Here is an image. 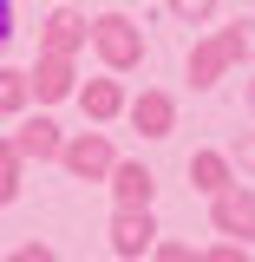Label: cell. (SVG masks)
Returning <instances> with one entry per match:
<instances>
[{"label": "cell", "instance_id": "1", "mask_svg": "<svg viewBox=\"0 0 255 262\" xmlns=\"http://www.w3.org/2000/svg\"><path fill=\"white\" fill-rule=\"evenodd\" d=\"M85 46H92L98 66H105V72H118V79H125V72H137V66H144V53H151V46H144V27H137L131 13H98Z\"/></svg>", "mask_w": 255, "mask_h": 262}, {"label": "cell", "instance_id": "2", "mask_svg": "<svg viewBox=\"0 0 255 262\" xmlns=\"http://www.w3.org/2000/svg\"><path fill=\"white\" fill-rule=\"evenodd\" d=\"M72 177V184H105V170L118 164V151H111V138H105V125H85V131H65L59 158H53Z\"/></svg>", "mask_w": 255, "mask_h": 262}, {"label": "cell", "instance_id": "3", "mask_svg": "<svg viewBox=\"0 0 255 262\" xmlns=\"http://www.w3.org/2000/svg\"><path fill=\"white\" fill-rule=\"evenodd\" d=\"M210 223H216V236H229V243H242V249H255V190L236 177V184H223V190L210 196Z\"/></svg>", "mask_w": 255, "mask_h": 262}, {"label": "cell", "instance_id": "4", "mask_svg": "<svg viewBox=\"0 0 255 262\" xmlns=\"http://www.w3.org/2000/svg\"><path fill=\"white\" fill-rule=\"evenodd\" d=\"M236 66H242V59H236V46H229V33L216 27V33H203V39L190 46V59H183V79H190L196 92H210V85H223V79L236 72Z\"/></svg>", "mask_w": 255, "mask_h": 262}, {"label": "cell", "instance_id": "5", "mask_svg": "<svg viewBox=\"0 0 255 262\" xmlns=\"http://www.w3.org/2000/svg\"><path fill=\"white\" fill-rule=\"evenodd\" d=\"M85 39H92V13L72 7V0H59V7L39 20V53H65V59H79Z\"/></svg>", "mask_w": 255, "mask_h": 262}, {"label": "cell", "instance_id": "6", "mask_svg": "<svg viewBox=\"0 0 255 262\" xmlns=\"http://www.w3.org/2000/svg\"><path fill=\"white\" fill-rule=\"evenodd\" d=\"M27 92H33V105H65V98L79 92V59L39 53V59L27 66Z\"/></svg>", "mask_w": 255, "mask_h": 262}, {"label": "cell", "instance_id": "7", "mask_svg": "<svg viewBox=\"0 0 255 262\" xmlns=\"http://www.w3.org/2000/svg\"><path fill=\"white\" fill-rule=\"evenodd\" d=\"M7 138H13V151H20L27 164H53V158H59V144H65L59 118H46V112H20Z\"/></svg>", "mask_w": 255, "mask_h": 262}, {"label": "cell", "instance_id": "8", "mask_svg": "<svg viewBox=\"0 0 255 262\" xmlns=\"http://www.w3.org/2000/svg\"><path fill=\"white\" fill-rule=\"evenodd\" d=\"M125 118H131V131H137V138H151V144H157V138H170V131H177V98L164 92V85H144L137 98H125Z\"/></svg>", "mask_w": 255, "mask_h": 262}, {"label": "cell", "instance_id": "9", "mask_svg": "<svg viewBox=\"0 0 255 262\" xmlns=\"http://www.w3.org/2000/svg\"><path fill=\"white\" fill-rule=\"evenodd\" d=\"M105 190H111L118 210H151V203H157V177H151V164L118 158L111 170H105Z\"/></svg>", "mask_w": 255, "mask_h": 262}, {"label": "cell", "instance_id": "10", "mask_svg": "<svg viewBox=\"0 0 255 262\" xmlns=\"http://www.w3.org/2000/svg\"><path fill=\"white\" fill-rule=\"evenodd\" d=\"M111 256L118 262H137V256H151V243H157L164 229H157V216L151 210H111Z\"/></svg>", "mask_w": 255, "mask_h": 262}, {"label": "cell", "instance_id": "11", "mask_svg": "<svg viewBox=\"0 0 255 262\" xmlns=\"http://www.w3.org/2000/svg\"><path fill=\"white\" fill-rule=\"evenodd\" d=\"M79 112H85V125H111V118H125V85H118V72H105V79H79Z\"/></svg>", "mask_w": 255, "mask_h": 262}, {"label": "cell", "instance_id": "12", "mask_svg": "<svg viewBox=\"0 0 255 262\" xmlns=\"http://www.w3.org/2000/svg\"><path fill=\"white\" fill-rule=\"evenodd\" d=\"M183 177H190V190H196V196H216L223 184H236V170H229V158H223V151H190Z\"/></svg>", "mask_w": 255, "mask_h": 262}, {"label": "cell", "instance_id": "13", "mask_svg": "<svg viewBox=\"0 0 255 262\" xmlns=\"http://www.w3.org/2000/svg\"><path fill=\"white\" fill-rule=\"evenodd\" d=\"M20 112H33L27 72H20V66H0V118H20Z\"/></svg>", "mask_w": 255, "mask_h": 262}, {"label": "cell", "instance_id": "14", "mask_svg": "<svg viewBox=\"0 0 255 262\" xmlns=\"http://www.w3.org/2000/svg\"><path fill=\"white\" fill-rule=\"evenodd\" d=\"M20 177H27V158L13 151V138H0V210L20 203Z\"/></svg>", "mask_w": 255, "mask_h": 262}, {"label": "cell", "instance_id": "15", "mask_svg": "<svg viewBox=\"0 0 255 262\" xmlns=\"http://www.w3.org/2000/svg\"><path fill=\"white\" fill-rule=\"evenodd\" d=\"M177 27H216V0H164Z\"/></svg>", "mask_w": 255, "mask_h": 262}, {"label": "cell", "instance_id": "16", "mask_svg": "<svg viewBox=\"0 0 255 262\" xmlns=\"http://www.w3.org/2000/svg\"><path fill=\"white\" fill-rule=\"evenodd\" d=\"M223 158H229V170H236V177H255V131H236V144H229Z\"/></svg>", "mask_w": 255, "mask_h": 262}, {"label": "cell", "instance_id": "17", "mask_svg": "<svg viewBox=\"0 0 255 262\" xmlns=\"http://www.w3.org/2000/svg\"><path fill=\"white\" fill-rule=\"evenodd\" d=\"M223 33H229V46H236V59L249 66V59H255V20H249V13H242V20H229Z\"/></svg>", "mask_w": 255, "mask_h": 262}, {"label": "cell", "instance_id": "18", "mask_svg": "<svg viewBox=\"0 0 255 262\" xmlns=\"http://www.w3.org/2000/svg\"><path fill=\"white\" fill-rule=\"evenodd\" d=\"M196 262H249V249H242V243H229V236H216L210 249H196Z\"/></svg>", "mask_w": 255, "mask_h": 262}, {"label": "cell", "instance_id": "19", "mask_svg": "<svg viewBox=\"0 0 255 262\" xmlns=\"http://www.w3.org/2000/svg\"><path fill=\"white\" fill-rule=\"evenodd\" d=\"M151 262H196V249L177 243V236H157V243H151Z\"/></svg>", "mask_w": 255, "mask_h": 262}, {"label": "cell", "instance_id": "20", "mask_svg": "<svg viewBox=\"0 0 255 262\" xmlns=\"http://www.w3.org/2000/svg\"><path fill=\"white\" fill-rule=\"evenodd\" d=\"M0 262H59V249L53 243H20V249H7Z\"/></svg>", "mask_w": 255, "mask_h": 262}, {"label": "cell", "instance_id": "21", "mask_svg": "<svg viewBox=\"0 0 255 262\" xmlns=\"http://www.w3.org/2000/svg\"><path fill=\"white\" fill-rule=\"evenodd\" d=\"M13 39V0H0V46Z\"/></svg>", "mask_w": 255, "mask_h": 262}, {"label": "cell", "instance_id": "22", "mask_svg": "<svg viewBox=\"0 0 255 262\" xmlns=\"http://www.w3.org/2000/svg\"><path fill=\"white\" fill-rule=\"evenodd\" d=\"M242 105H249V118H255V72L242 79Z\"/></svg>", "mask_w": 255, "mask_h": 262}, {"label": "cell", "instance_id": "23", "mask_svg": "<svg viewBox=\"0 0 255 262\" xmlns=\"http://www.w3.org/2000/svg\"><path fill=\"white\" fill-rule=\"evenodd\" d=\"M72 7H85V0H72Z\"/></svg>", "mask_w": 255, "mask_h": 262}]
</instances>
